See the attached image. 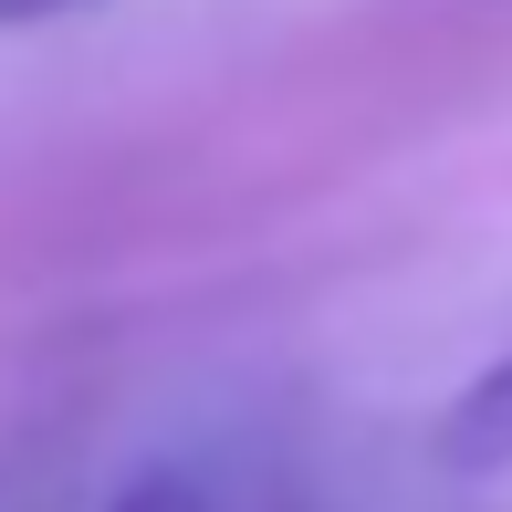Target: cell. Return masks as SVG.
<instances>
[{
  "label": "cell",
  "instance_id": "7a4b0ae2",
  "mask_svg": "<svg viewBox=\"0 0 512 512\" xmlns=\"http://www.w3.org/2000/svg\"><path fill=\"white\" fill-rule=\"evenodd\" d=\"M105 512H209L199 502V481H178V471H147V481H126Z\"/></svg>",
  "mask_w": 512,
  "mask_h": 512
},
{
  "label": "cell",
  "instance_id": "6da1fadb",
  "mask_svg": "<svg viewBox=\"0 0 512 512\" xmlns=\"http://www.w3.org/2000/svg\"><path fill=\"white\" fill-rule=\"evenodd\" d=\"M429 450H439V471H450V481H502V471H512V356L481 366V377L439 408Z\"/></svg>",
  "mask_w": 512,
  "mask_h": 512
},
{
  "label": "cell",
  "instance_id": "3957f363",
  "mask_svg": "<svg viewBox=\"0 0 512 512\" xmlns=\"http://www.w3.org/2000/svg\"><path fill=\"white\" fill-rule=\"evenodd\" d=\"M63 11H95V0H0V32H21V21H63Z\"/></svg>",
  "mask_w": 512,
  "mask_h": 512
}]
</instances>
